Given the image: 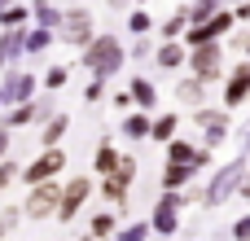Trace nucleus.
Here are the masks:
<instances>
[{"label":"nucleus","mask_w":250,"mask_h":241,"mask_svg":"<svg viewBox=\"0 0 250 241\" xmlns=\"http://www.w3.org/2000/svg\"><path fill=\"white\" fill-rule=\"evenodd\" d=\"M83 66H88L97 79L114 75V70L123 66V48H119V40H114V35H97V40H88V48H83Z\"/></svg>","instance_id":"nucleus-1"},{"label":"nucleus","mask_w":250,"mask_h":241,"mask_svg":"<svg viewBox=\"0 0 250 241\" xmlns=\"http://www.w3.org/2000/svg\"><path fill=\"white\" fill-rule=\"evenodd\" d=\"M242 180H246V158H233V162L211 180V189L202 193V202H207V206H224V202L242 189Z\"/></svg>","instance_id":"nucleus-2"},{"label":"nucleus","mask_w":250,"mask_h":241,"mask_svg":"<svg viewBox=\"0 0 250 241\" xmlns=\"http://www.w3.org/2000/svg\"><path fill=\"white\" fill-rule=\"evenodd\" d=\"M189 70H193L198 79H207V83H211V79H220V75H224L220 44H215V40H211V44H198V48L189 53Z\"/></svg>","instance_id":"nucleus-3"},{"label":"nucleus","mask_w":250,"mask_h":241,"mask_svg":"<svg viewBox=\"0 0 250 241\" xmlns=\"http://www.w3.org/2000/svg\"><path fill=\"white\" fill-rule=\"evenodd\" d=\"M57 198H62V184H53V180H40V184H31L26 215H31V220H48V215L57 211Z\"/></svg>","instance_id":"nucleus-4"},{"label":"nucleus","mask_w":250,"mask_h":241,"mask_svg":"<svg viewBox=\"0 0 250 241\" xmlns=\"http://www.w3.org/2000/svg\"><path fill=\"white\" fill-rule=\"evenodd\" d=\"M88 193H92V180H88V176H75V180L62 189V198H57V211H53V215H57V220H75V215H79V206L88 202Z\"/></svg>","instance_id":"nucleus-5"},{"label":"nucleus","mask_w":250,"mask_h":241,"mask_svg":"<svg viewBox=\"0 0 250 241\" xmlns=\"http://www.w3.org/2000/svg\"><path fill=\"white\" fill-rule=\"evenodd\" d=\"M193 31H189V44L198 48V44H211V40H220L229 26H233V18H229V9H215L211 18H202V22H189Z\"/></svg>","instance_id":"nucleus-6"},{"label":"nucleus","mask_w":250,"mask_h":241,"mask_svg":"<svg viewBox=\"0 0 250 241\" xmlns=\"http://www.w3.org/2000/svg\"><path fill=\"white\" fill-rule=\"evenodd\" d=\"M62 167H66V154H62L57 145H48V149H44V158H35V162H31L26 171H18V176H22L26 184H40V180H53Z\"/></svg>","instance_id":"nucleus-7"},{"label":"nucleus","mask_w":250,"mask_h":241,"mask_svg":"<svg viewBox=\"0 0 250 241\" xmlns=\"http://www.w3.org/2000/svg\"><path fill=\"white\" fill-rule=\"evenodd\" d=\"M149 228L163 233V237L180 228V193H176V189H167V193L158 198V206H154V224H149Z\"/></svg>","instance_id":"nucleus-8"},{"label":"nucleus","mask_w":250,"mask_h":241,"mask_svg":"<svg viewBox=\"0 0 250 241\" xmlns=\"http://www.w3.org/2000/svg\"><path fill=\"white\" fill-rule=\"evenodd\" d=\"M202 132H207V149H215L224 136H229V110H198V119H193Z\"/></svg>","instance_id":"nucleus-9"},{"label":"nucleus","mask_w":250,"mask_h":241,"mask_svg":"<svg viewBox=\"0 0 250 241\" xmlns=\"http://www.w3.org/2000/svg\"><path fill=\"white\" fill-rule=\"evenodd\" d=\"M57 26H62V35H66L70 44H88V40H92V18H88V9H70Z\"/></svg>","instance_id":"nucleus-10"},{"label":"nucleus","mask_w":250,"mask_h":241,"mask_svg":"<svg viewBox=\"0 0 250 241\" xmlns=\"http://www.w3.org/2000/svg\"><path fill=\"white\" fill-rule=\"evenodd\" d=\"M246 97H250V61H242V66L229 75V88H224V110L242 105Z\"/></svg>","instance_id":"nucleus-11"},{"label":"nucleus","mask_w":250,"mask_h":241,"mask_svg":"<svg viewBox=\"0 0 250 241\" xmlns=\"http://www.w3.org/2000/svg\"><path fill=\"white\" fill-rule=\"evenodd\" d=\"M31 97H35V79L31 75H9V83L0 88V101H9V105L31 101Z\"/></svg>","instance_id":"nucleus-12"},{"label":"nucleus","mask_w":250,"mask_h":241,"mask_svg":"<svg viewBox=\"0 0 250 241\" xmlns=\"http://www.w3.org/2000/svg\"><path fill=\"white\" fill-rule=\"evenodd\" d=\"M176 97H180V105H202V101H207V79H198V75L180 79Z\"/></svg>","instance_id":"nucleus-13"},{"label":"nucleus","mask_w":250,"mask_h":241,"mask_svg":"<svg viewBox=\"0 0 250 241\" xmlns=\"http://www.w3.org/2000/svg\"><path fill=\"white\" fill-rule=\"evenodd\" d=\"M22 53H26L22 31H18V26H9V31L0 35V61H13V57H22Z\"/></svg>","instance_id":"nucleus-14"},{"label":"nucleus","mask_w":250,"mask_h":241,"mask_svg":"<svg viewBox=\"0 0 250 241\" xmlns=\"http://www.w3.org/2000/svg\"><path fill=\"white\" fill-rule=\"evenodd\" d=\"M189 176H193V167H189V162H167L163 184H167V189H185V184H189Z\"/></svg>","instance_id":"nucleus-15"},{"label":"nucleus","mask_w":250,"mask_h":241,"mask_svg":"<svg viewBox=\"0 0 250 241\" xmlns=\"http://www.w3.org/2000/svg\"><path fill=\"white\" fill-rule=\"evenodd\" d=\"M101 198H110V202H119V206H123V202H127V180L110 171V176L101 180Z\"/></svg>","instance_id":"nucleus-16"},{"label":"nucleus","mask_w":250,"mask_h":241,"mask_svg":"<svg viewBox=\"0 0 250 241\" xmlns=\"http://www.w3.org/2000/svg\"><path fill=\"white\" fill-rule=\"evenodd\" d=\"M180 61H185V48H180L176 40H167V44L158 48V66H163V70H176Z\"/></svg>","instance_id":"nucleus-17"},{"label":"nucleus","mask_w":250,"mask_h":241,"mask_svg":"<svg viewBox=\"0 0 250 241\" xmlns=\"http://www.w3.org/2000/svg\"><path fill=\"white\" fill-rule=\"evenodd\" d=\"M176 127H180V119H176V114H163V119H154V123H149V136H154V141H171V136H176Z\"/></svg>","instance_id":"nucleus-18"},{"label":"nucleus","mask_w":250,"mask_h":241,"mask_svg":"<svg viewBox=\"0 0 250 241\" xmlns=\"http://www.w3.org/2000/svg\"><path fill=\"white\" fill-rule=\"evenodd\" d=\"M66 127H70V123H66L62 114H48V119H44V149H48V145H57V141L66 136Z\"/></svg>","instance_id":"nucleus-19"},{"label":"nucleus","mask_w":250,"mask_h":241,"mask_svg":"<svg viewBox=\"0 0 250 241\" xmlns=\"http://www.w3.org/2000/svg\"><path fill=\"white\" fill-rule=\"evenodd\" d=\"M132 101H136V105H145V110H149V105H154V101H158V88H154V83H149V79H136V83H132Z\"/></svg>","instance_id":"nucleus-20"},{"label":"nucleus","mask_w":250,"mask_h":241,"mask_svg":"<svg viewBox=\"0 0 250 241\" xmlns=\"http://www.w3.org/2000/svg\"><path fill=\"white\" fill-rule=\"evenodd\" d=\"M123 136H132V141H145V136H149V119H145V114H132V119H123Z\"/></svg>","instance_id":"nucleus-21"},{"label":"nucleus","mask_w":250,"mask_h":241,"mask_svg":"<svg viewBox=\"0 0 250 241\" xmlns=\"http://www.w3.org/2000/svg\"><path fill=\"white\" fill-rule=\"evenodd\" d=\"M114 167H119V154H114V145H110V141H101V149H97V171H101V176H110Z\"/></svg>","instance_id":"nucleus-22"},{"label":"nucleus","mask_w":250,"mask_h":241,"mask_svg":"<svg viewBox=\"0 0 250 241\" xmlns=\"http://www.w3.org/2000/svg\"><path fill=\"white\" fill-rule=\"evenodd\" d=\"M35 22H40V26H48V31H53V26H57V22H62V13H57V9H53V4H48V0H35Z\"/></svg>","instance_id":"nucleus-23"},{"label":"nucleus","mask_w":250,"mask_h":241,"mask_svg":"<svg viewBox=\"0 0 250 241\" xmlns=\"http://www.w3.org/2000/svg\"><path fill=\"white\" fill-rule=\"evenodd\" d=\"M48 40H53V31H48V26H40V31H31V35H22L26 53H40V48H48Z\"/></svg>","instance_id":"nucleus-24"},{"label":"nucleus","mask_w":250,"mask_h":241,"mask_svg":"<svg viewBox=\"0 0 250 241\" xmlns=\"http://www.w3.org/2000/svg\"><path fill=\"white\" fill-rule=\"evenodd\" d=\"M114 228H119V224H114V215H97V220H92V228H88V237H110V233H114Z\"/></svg>","instance_id":"nucleus-25"},{"label":"nucleus","mask_w":250,"mask_h":241,"mask_svg":"<svg viewBox=\"0 0 250 241\" xmlns=\"http://www.w3.org/2000/svg\"><path fill=\"white\" fill-rule=\"evenodd\" d=\"M22 22H26V9H18V4H13V9H0V26H4V31H9V26H22Z\"/></svg>","instance_id":"nucleus-26"},{"label":"nucleus","mask_w":250,"mask_h":241,"mask_svg":"<svg viewBox=\"0 0 250 241\" xmlns=\"http://www.w3.org/2000/svg\"><path fill=\"white\" fill-rule=\"evenodd\" d=\"M185 26H189V9H180V13H176V18H171V22L163 26V35H167V40H176V35H180Z\"/></svg>","instance_id":"nucleus-27"},{"label":"nucleus","mask_w":250,"mask_h":241,"mask_svg":"<svg viewBox=\"0 0 250 241\" xmlns=\"http://www.w3.org/2000/svg\"><path fill=\"white\" fill-rule=\"evenodd\" d=\"M215 9H220V0H198V4L189 9V22H202V18H211Z\"/></svg>","instance_id":"nucleus-28"},{"label":"nucleus","mask_w":250,"mask_h":241,"mask_svg":"<svg viewBox=\"0 0 250 241\" xmlns=\"http://www.w3.org/2000/svg\"><path fill=\"white\" fill-rule=\"evenodd\" d=\"M114 233H119V228H114ZM145 237H149V224H127V228L119 233V241H145Z\"/></svg>","instance_id":"nucleus-29"},{"label":"nucleus","mask_w":250,"mask_h":241,"mask_svg":"<svg viewBox=\"0 0 250 241\" xmlns=\"http://www.w3.org/2000/svg\"><path fill=\"white\" fill-rule=\"evenodd\" d=\"M13 180H18V162L13 158H0V189H9Z\"/></svg>","instance_id":"nucleus-30"},{"label":"nucleus","mask_w":250,"mask_h":241,"mask_svg":"<svg viewBox=\"0 0 250 241\" xmlns=\"http://www.w3.org/2000/svg\"><path fill=\"white\" fill-rule=\"evenodd\" d=\"M18 215H22V211H18V206H9V211H4V215H0V241H4V233H9V228H13V224H18Z\"/></svg>","instance_id":"nucleus-31"},{"label":"nucleus","mask_w":250,"mask_h":241,"mask_svg":"<svg viewBox=\"0 0 250 241\" xmlns=\"http://www.w3.org/2000/svg\"><path fill=\"white\" fill-rule=\"evenodd\" d=\"M233 237H237V241H250V215H246V220H237V224H233Z\"/></svg>","instance_id":"nucleus-32"},{"label":"nucleus","mask_w":250,"mask_h":241,"mask_svg":"<svg viewBox=\"0 0 250 241\" xmlns=\"http://www.w3.org/2000/svg\"><path fill=\"white\" fill-rule=\"evenodd\" d=\"M132 31L145 35V31H149V13H132Z\"/></svg>","instance_id":"nucleus-33"},{"label":"nucleus","mask_w":250,"mask_h":241,"mask_svg":"<svg viewBox=\"0 0 250 241\" xmlns=\"http://www.w3.org/2000/svg\"><path fill=\"white\" fill-rule=\"evenodd\" d=\"M44 83H48V88H62V83H66V70H62V66H53V70H48V79H44Z\"/></svg>","instance_id":"nucleus-34"},{"label":"nucleus","mask_w":250,"mask_h":241,"mask_svg":"<svg viewBox=\"0 0 250 241\" xmlns=\"http://www.w3.org/2000/svg\"><path fill=\"white\" fill-rule=\"evenodd\" d=\"M101 92H105V83H101V79H92V83H88V92H83V97H88V101H101Z\"/></svg>","instance_id":"nucleus-35"},{"label":"nucleus","mask_w":250,"mask_h":241,"mask_svg":"<svg viewBox=\"0 0 250 241\" xmlns=\"http://www.w3.org/2000/svg\"><path fill=\"white\" fill-rule=\"evenodd\" d=\"M9 154V127H0V158Z\"/></svg>","instance_id":"nucleus-36"},{"label":"nucleus","mask_w":250,"mask_h":241,"mask_svg":"<svg viewBox=\"0 0 250 241\" xmlns=\"http://www.w3.org/2000/svg\"><path fill=\"white\" fill-rule=\"evenodd\" d=\"M242 198H246V202H250V180H242Z\"/></svg>","instance_id":"nucleus-37"},{"label":"nucleus","mask_w":250,"mask_h":241,"mask_svg":"<svg viewBox=\"0 0 250 241\" xmlns=\"http://www.w3.org/2000/svg\"><path fill=\"white\" fill-rule=\"evenodd\" d=\"M242 48H246V53H250V35H246V40H242Z\"/></svg>","instance_id":"nucleus-38"},{"label":"nucleus","mask_w":250,"mask_h":241,"mask_svg":"<svg viewBox=\"0 0 250 241\" xmlns=\"http://www.w3.org/2000/svg\"><path fill=\"white\" fill-rule=\"evenodd\" d=\"M79 241H97V237H79Z\"/></svg>","instance_id":"nucleus-39"},{"label":"nucleus","mask_w":250,"mask_h":241,"mask_svg":"<svg viewBox=\"0 0 250 241\" xmlns=\"http://www.w3.org/2000/svg\"><path fill=\"white\" fill-rule=\"evenodd\" d=\"M0 9H4V0H0Z\"/></svg>","instance_id":"nucleus-40"},{"label":"nucleus","mask_w":250,"mask_h":241,"mask_svg":"<svg viewBox=\"0 0 250 241\" xmlns=\"http://www.w3.org/2000/svg\"><path fill=\"white\" fill-rule=\"evenodd\" d=\"M110 4H119V0H110Z\"/></svg>","instance_id":"nucleus-41"},{"label":"nucleus","mask_w":250,"mask_h":241,"mask_svg":"<svg viewBox=\"0 0 250 241\" xmlns=\"http://www.w3.org/2000/svg\"><path fill=\"white\" fill-rule=\"evenodd\" d=\"M220 4H224V0H220Z\"/></svg>","instance_id":"nucleus-42"}]
</instances>
